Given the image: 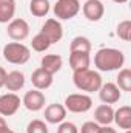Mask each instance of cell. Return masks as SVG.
I'll use <instances>...</instances> for the list:
<instances>
[{"instance_id":"7402d4cb","label":"cell","mask_w":131,"mask_h":133,"mask_svg":"<svg viewBox=\"0 0 131 133\" xmlns=\"http://www.w3.org/2000/svg\"><path fill=\"white\" fill-rule=\"evenodd\" d=\"M31 46H33L34 51H37V53H43V51H46V50L51 46V42L48 40V37H46L45 34L39 33V34H35V36L33 37Z\"/></svg>"},{"instance_id":"4dcf8cb0","label":"cell","mask_w":131,"mask_h":133,"mask_svg":"<svg viewBox=\"0 0 131 133\" xmlns=\"http://www.w3.org/2000/svg\"><path fill=\"white\" fill-rule=\"evenodd\" d=\"M113 2H114V3H119V5H120V3H127L128 0H113Z\"/></svg>"},{"instance_id":"5bb4252c","label":"cell","mask_w":131,"mask_h":133,"mask_svg":"<svg viewBox=\"0 0 131 133\" xmlns=\"http://www.w3.org/2000/svg\"><path fill=\"white\" fill-rule=\"evenodd\" d=\"M69 65L72 71H82L90 66V53L82 51H71L69 54Z\"/></svg>"},{"instance_id":"4fadbf2b","label":"cell","mask_w":131,"mask_h":133,"mask_svg":"<svg viewBox=\"0 0 131 133\" xmlns=\"http://www.w3.org/2000/svg\"><path fill=\"white\" fill-rule=\"evenodd\" d=\"M31 84L35 87V90H46L53 84V74H49L43 68H37L31 74Z\"/></svg>"},{"instance_id":"52a82bcc","label":"cell","mask_w":131,"mask_h":133,"mask_svg":"<svg viewBox=\"0 0 131 133\" xmlns=\"http://www.w3.org/2000/svg\"><path fill=\"white\" fill-rule=\"evenodd\" d=\"M19 107H20V98L16 93H6L0 96V115L2 116L16 115Z\"/></svg>"},{"instance_id":"7a4b0ae2","label":"cell","mask_w":131,"mask_h":133,"mask_svg":"<svg viewBox=\"0 0 131 133\" xmlns=\"http://www.w3.org/2000/svg\"><path fill=\"white\" fill-rule=\"evenodd\" d=\"M72 81H74V85L79 90L88 91V93L99 91V88L102 87V77H100V74H99L97 71L90 70V68L82 70V71H74Z\"/></svg>"},{"instance_id":"7c38bea8","label":"cell","mask_w":131,"mask_h":133,"mask_svg":"<svg viewBox=\"0 0 131 133\" xmlns=\"http://www.w3.org/2000/svg\"><path fill=\"white\" fill-rule=\"evenodd\" d=\"M66 118V108L65 105L60 104H51L45 108V119L49 124H60Z\"/></svg>"},{"instance_id":"e0dca14e","label":"cell","mask_w":131,"mask_h":133,"mask_svg":"<svg viewBox=\"0 0 131 133\" xmlns=\"http://www.w3.org/2000/svg\"><path fill=\"white\" fill-rule=\"evenodd\" d=\"M62 57L59 54H46L42 57V66L45 71H48L49 74H56L60 68H62Z\"/></svg>"},{"instance_id":"603a6c76","label":"cell","mask_w":131,"mask_h":133,"mask_svg":"<svg viewBox=\"0 0 131 133\" xmlns=\"http://www.w3.org/2000/svg\"><path fill=\"white\" fill-rule=\"evenodd\" d=\"M122 91H131V70L123 68L119 76H117V84H116Z\"/></svg>"},{"instance_id":"5b68a950","label":"cell","mask_w":131,"mask_h":133,"mask_svg":"<svg viewBox=\"0 0 131 133\" xmlns=\"http://www.w3.org/2000/svg\"><path fill=\"white\" fill-rule=\"evenodd\" d=\"M80 11V2L79 0H57L54 5V14L57 19L68 20L79 14Z\"/></svg>"},{"instance_id":"83f0119b","label":"cell","mask_w":131,"mask_h":133,"mask_svg":"<svg viewBox=\"0 0 131 133\" xmlns=\"http://www.w3.org/2000/svg\"><path fill=\"white\" fill-rule=\"evenodd\" d=\"M0 133H16V132H12L9 127H8V124H6V121L0 116Z\"/></svg>"},{"instance_id":"484cf974","label":"cell","mask_w":131,"mask_h":133,"mask_svg":"<svg viewBox=\"0 0 131 133\" xmlns=\"http://www.w3.org/2000/svg\"><path fill=\"white\" fill-rule=\"evenodd\" d=\"M99 130H100V125H99L97 122L88 121V122H85V124L82 125L80 133H99Z\"/></svg>"},{"instance_id":"9a60e30c","label":"cell","mask_w":131,"mask_h":133,"mask_svg":"<svg viewBox=\"0 0 131 133\" xmlns=\"http://www.w3.org/2000/svg\"><path fill=\"white\" fill-rule=\"evenodd\" d=\"M113 121L119 125V129L130 130L131 129V107L130 105L119 107V110L114 111V118H113Z\"/></svg>"},{"instance_id":"6da1fadb","label":"cell","mask_w":131,"mask_h":133,"mask_svg":"<svg viewBox=\"0 0 131 133\" xmlns=\"http://www.w3.org/2000/svg\"><path fill=\"white\" fill-rule=\"evenodd\" d=\"M125 64V56L116 48H102L94 56V65L100 71H114L122 68Z\"/></svg>"},{"instance_id":"4316f807","label":"cell","mask_w":131,"mask_h":133,"mask_svg":"<svg viewBox=\"0 0 131 133\" xmlns=\"http://www.w3.org/2000/svg\"><path fill=\"white\" fill-rule=\"evenodd\" d=\"M57 133H79V129L72 122H62L57 129Z\"/></svg>"},{"instance_id":"30bf717a","label":"cell","mask_w":131,"mask_h":133,"mask_svg":"<svg viewBox=\"0 0 131 133\" xmlns=\"http://www.w3.org/2000/svg\"><path fill=\"white\" fill-rule=\"evenodd\" d=\"M22 102L30 111H39L45 107V95L40 90H30L23 96Z\"/></svg>"},{"instance_id":"8992f818","label":"cell","mask_w":131,"mask_h":133,"mask_svg":"<svg viewBox=\"0 0 131 133\" xmlns=\"http://www.w3.org/2000/svg\"><path fill=\"white\" fill-rule=\"evenodd\" d=\"M6 33H8V36L12 40L20 42V40H25L28 37V34H30V25L23 19H14V20L9 22Z\"/></svg>"},{"instance_id":"1f68e13d","label":"cell","mask_w":131,"mask_h":133,"mask_svg":"<svg viewBox=\"0 0 131 133\" xmlns=\"http://www.w3.org/2000/svg\"><path fill=\"white\" fill-rule=\"evenodd\" d=\"M125 133H131V132H130V130H125Z\"/></svg>"},{"instance_id":"d6986e66","label":"cell","mask_w":131,"mask_h":133,"mask_svg":"<svg viewBox=\"0 0 131 133\" xmlns=\"http://www.w3.org/2000/svg\"><path fill=\"white\" fill-rule=\"evenodd\" d=\"M16 14V0H0V23H8Z\"/></svg>"},{"instance_id":"2e32d148","label":"cell","mask_w":131,"mask_h":133,"mask_svg":"<svg viewBox=\"0 0 131 133\" xmlns=\"http://www.w3.org/2000/svg\"><path fill=\"white\" fill-rule=\"evenodd\" d=\"M94 118H96V122L99 125H110L113 122V118H114V110L110 104H102L96 108Z\"/></svg>"},{"instance_id":"8fae6325","label":"cell","mask_w":131,"mask_h":133,"mask_svg":"<svg viewBox=\"0 0 131 133\" xmlns=\"http://www.w3.org/2000/svg\"><path fill=\"white\" fill-rule=\"evenodd\" d=\"M99 96H100V101L103 104H114L120 99L122 93L116 84L106 82V84H102V87L99 88Z\"/></svg>"},{"instance_id":"9c48e42d","label":"cell","mask_w":131,"mask_h":133,"mask_svg":"<svg viewBox=\"0 0 131 133\" xmlns=\"http://www.w3.org/2000/svg\"><path fill=\"white\" fill-rule=\"evenodd\" d=\"M82 9H83V16L90 22H99L105 14V6L100 0H86Z\"/></svg>"},{"instance_id":"277c9868","label":"cell","mask_w":131,"mask_h":133,"mask_svg":"<svg viewBox=\"0 0 131 133\" xmlns=\"http://www.w3.org/2000/svg\"><path fill=\"white\" fill-rule=\"evenodd\" d=\"M93 107V99L88 95H69L65 99V108L66 111L71 113H86Z\"/></svg>"},{"instance_id":"ffe728a7","label":"cell","mask_w":131,"mask_h":133,"mask_svg":"<svg viewBox=\"0 0 131 133\" xmlns=\"http://www.w3.org/2000/svg\"><path fill=\"white\" fill-rule=\"evenodd\" d=\"M30 11L35 17H43L49 12V2L48 0H31Z\"/></svg>"},{"instance_id":"cb8c5ba5","label":"cell","mask_w":131,"mask_h":133,"mask_svg":"<svg viewBox=\"0 0 131 133\" xmlns=\"http://www.w3.org/2000/svg\"><path fill=\"white\" fill-rule=\"evenodd\" d=\"M116 33H117V36H119V39H122V40H125V42L131 40V22L130 20L120 22V23L117 25Z\"/></svg>"},{"instance_id":"d4e9b609","label":"cell","mask_w":131,"mask_h":133,"mask_svg":"<svg viewBox=\"0 0 131 133\" xmlns=\"http://www.w3.org/2000/svg\"><path fill=\"white\" fill-rule=\"evenodd\" d=\"M26 133H48V127L43 121L40 119H34L28 124L26 127Z\"/></svg>"},{"instance_id":"ba28073f","label":"cell","mask_w":131,"mask_h":133,"mask_svg":"<svg viewBox=\"0 0 131 133\" xmlns=\"http://www.w3.org/2000/svg\"><path fill=\"white\" fill-rule=\"evenodd\" d=\"M40 33L45 34V36L48 37V40L51 42V45H53V43H57V42L63 37L62 25H60V22L56 20V19H48V20L43 23Z\"/></svg>"},{"instance_id":"f1b7e54d","label":"cell","mask_w":131,"mask_h":133,"mask_svg":"<svg viewBox=\"0 0 131 133\" xmlns=\"http://www.w3.org/2000/svg\"><path fill=\"white\" fill-rule=\"evenodd\" d=\"M6 70L3 68V66H0V88L2 87H5V82H6Z\"/></svg>"},{"instance_id":"f546056e","label":"cell","mask_w":131,"mask_h":133,"mask_svg":"<svg viewBox=\"0 0 131 133\" xmlns=\"http://www.w3.org/2000/svg\"><path fill=\"white\" fill-rule=\"evenodd\" d=\"M99 133H117L114 129H111V127H108V125H103V127H100V130Z\"/></svg>"},{"instance_id":"3957f363","label":"cell","mask_w":131,"mask_h":133,"mask_svg":"<svg viewBox=\"0 0 131 133\" xmlns=\"http://www.w3.org/2000/svg\"><path fill=\"white\" fill-rule=\"evenodd\" d=\"M30 48L20 42H9L3 46V57L6 62L14 65H23L30 61Z\"/></svg>"},{"instance_id":"44dd1931","label":"cell","mask_w":131,"mask_h":133,"mask_svg":"<svg viewBox=\"0 0 131 133\" xmlns=\"http://www.w3.org/2000/svg\"><path fill=\"white\" fill-rule=\"evenodd\" d=\"M69 51H82V53H90L91 51V42L83 37V36H77L71 40L69 45Z\"/></svg>"},{"instance_id":"ac0fdd59","label":"cell","mask_w":131,"mask_h":133,"mask_svg":"<svg viewBox=\"0 0 131 133\" xmlns=\"http://www.w3.org/2000/svg\"><path fill=\"white\" fill-rule=\"evenodd\" d=\"M23 85H25V74L22 71H11L6 74L5 87L9 91H19Z\"/></svg>"}]
</instances>
